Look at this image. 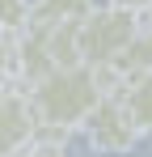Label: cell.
<instances>
[{
  "instance_id": "6da1fadb",
  "label": "cell",
  "mask_w": 152,
  "mask_h": 157,
  "mask_svg": "<svg viewBox=\"0 0 152 157\" xmlns=\"http://www.w3.org/2000/svg\"><path fill=\"white\" fill-rule=\"evenodd\" d=\"M30 98H34V110H38L42 128H59L72 136L76 128H85L93 106L106 98V85H101L97 68L72 64V68H55L42 81H34Z\"/></svg>"
},
{
  "instance_id": "7a4b0ae2",
  "label": "cell",
  "mask_w": 152,
  "mask_h": 157,
  "mask_svg": "<svg viewBox=\"0 0 152 157\" xmlns=\"http://www.w3.org/2000/svg\"><path fill=\"white\" fill-rule=\"evenodd\" d=\"M144 30V17L123 4H97L80 21V59L89 68H110L131 47V38Z\"/></svg>"
},
{
  "instance_id": "3957f363",
  "label": "cell",
  "mask_w": 152,
  "mask_h": 157,
  "mask_svg": "<svg viewBox=\"0 0 152 157\" xmlns=\"http://www.w3.org/2000/svg\"><path fill=\"white\" fill-rule=\"evenodd\" d=\"M85 136H89V144H93L97 153H131L135 140L144 136V128H139V119L131 115L127 94H106V98L93 106V115L85 119Z\"/></svg>"
},
{
  "instance_id": "277c9868",
  "label": "cell",
  "mask_w": 152,
  "mask_h": 157,
  "mask_svg": "<svg viewBox=\"0 0 152 157\" xmlns=\"http://www.w3.org/2000/svg\"><path fill=\"white\" fill-rule=\"evenodd\" d=\"M38 128H42V119L34 110L30 89H21L17 81H9L4 98H0V149H4V157H13V153H21L25 144H34Z\"/></svg>"
},
{
  "instance_id": "5b68a950",
  "label": "cell",
  "mask_w": 152,
  "mask_h": 157,
  "mask_svg": "<svg viewBox=\"0 0 152 157\" xmlns=\"http://www.w3.org/2000/svg\"><path fill=\"white\" fill-rule=\"evenodd\" d=\"M118 77H123V85H131V81H139V77H148L152 72V26H144L135 38H131V47H127L114 64H110Z\"/></svg>"
},
{
  "instance_id": "8992f818",
  "label": "cell",
  "mask_w": 152,
  "mask_h": 157,
  "mask_svg": "<svg viewBox=\"0 0 152 157\" xmlns=\"http://www.w3.org/2000/svg\"><path fill=\"white\" fill-rule=\"evenodd\" d=\"M97 4L93 0H34L30 26H59V21H85Z\"/></svg>"
},
{
  "instance_id": "52a82bcc",
  "label": "cell",
  "mask_w": 152,
  "mask_h": 157,
  "mask_svg": "<svg viewBox=\"0 0 152 157\" xmlns=\"http://www.w3.org/2000/svg\"><path fill=\"white\" fill-rule=\"evenodd\" d=\"M127 106H131V115L139 119V128L152 132V72L127 85Z\"/></svg>"
},
{
  "instance_id": "ba28073f",
  "label": "cell",
  "mask_w": 152,
  "mask_h": 157,
  "mask_svg": "<svg viewBox=\"0 0 152 157\" xmlns=\"http://www.w3.org/2000/svg\"><path fill=\"white\" fill-rule=\"evenodd\" d=\"M34 0H4V34H25Z\"/></svg>"
},
{
  "instance_id": "9c48e42d",
  "label": "cell",
  "mask_w": 152,
  "mask_h": 157,
  "mask_svg": "<svg viewBox=\"0 0 152 157\" xmlns=\"http://www.w3.org/2000/svg\"><path fill=\"white\" fill-rule=\"evenodd\" d=\"M13 157H68V144L63 140H34V144H25Z\"/></svg>"
},
{
  "instance_id": "30bf717a",
  "label": "cell",
  "mask_w": 152,
  "mask_h": 157,
  "mask_svg": "<svg viewBox=\"0 0 152 157\" xmlns=\"http://www.w3.org/2000/svg\"><path fill=\"white\" fill-rule=\"evenodd\" d=\"M110 4H123V9H131V13H148L152 0H110Z\"/></svg>"
},
{
  "instance_id": "8fae6325",
  "label": "cell",
  "mask_w": 152,
  "mask_h": 157,
  "mask_svg": "<svg viewBox=\"0 0 152 157\" xmlns=\"http://www.w3.org/2000/svg\"><path fill=\"white\" fill-rule=\"evenodd\" d=\"M139 17H144V26H152V9H148V13H139Z\"/></svg>"
}]
</instances>
